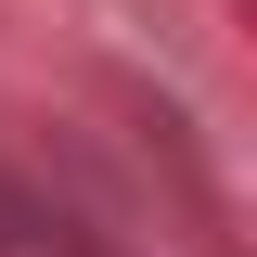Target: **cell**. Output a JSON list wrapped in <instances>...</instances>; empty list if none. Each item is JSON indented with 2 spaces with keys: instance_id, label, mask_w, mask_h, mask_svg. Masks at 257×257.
<instances>
[{
  "instance_id": "cell-1",
  "label": "cell",
  "mask_w": 257,
  "mask_h": 257,
  "mask_svg": "<svg viewBox=\"0 0 257 257\" xmlns=\"http://www.w3.org/2000/svg\"><path fill=\"white\" fill-rule=\"evenodd\" d=\"M13 231H26V206H13V193H0V257H26V244H13Z\"/></svg>"
}]
</instances>
